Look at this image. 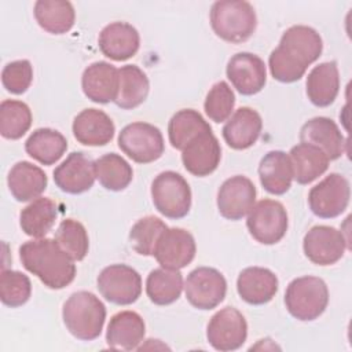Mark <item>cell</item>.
Masks as SVG:
<instances>
[{
	"label": "cell",
	"instance_id": "1",
	"mask_svg": "<svg viewBox=\"0 0 352 352\" xmlns=\"http://www.w3.org/2000/svg\"><path fill=\"white\" fill-rule=\"evenodd\" d=\"M322 50V37L314 28L305 25L290 26L268 58L271 76L286 84L298 81L308 66L319 59Z\"/></svg>",
	"mask_w": 352,
	"mask_h": 352
},
{
	"label": "cell",
	"instance_id": "2",
	"mask_svg": "<svg viewBox=\"0 0 352 352\" xmlns=\"http://www.w3.org/2000/svg\"><path fill=\"white\" fill-rule=\"evenodd\" d=\"M19 258L22 265L50 289H63L76 278L74 260L55 239L37 238L22 243Z\"/></svg>",
	"mask_w": 352,
	"mask_h": 352
},
{
	"label": "cell",
	"instance_id": "3",
	"mask_svg": "<svg viewBox=\"0 0 352 352\" xmlns=\"http://www.w3.org/2000/svg\"><path fill=\"white\" fill-rule=\"evenodd\" d=\"M62 318L69 333L82 341L98 338L106 320L104 304L91 292H76L63 304Z\"/></svg>",
	"mask_w": 352,
	"mask_h": 352
},
{
	"label": "cell",
	"instance_id": "4",
	"mask_svg": "<svg viewBox=\"0 0 352 352\" xmlns=\"http://www.w3.org/2000/svg\"><path fill=\"white\" fill-rule=\"evenodd\" d=\"M210 26L216 36L228 43H243L257 26L253 6L243 0H220L212 4Z\"/></svg>",
	"mask_w": 352,
	"mask_h": 352
},
{
	"label": "cell",
	"instance_id": "5",
	"mask_svg": "<svg viewBox=\"0 0 352 352\" xmlns=\"http://www.w3.org/2000/svg\"><path fill=\"white\" fill-rule=\"evenodd\" d=\"M329 304V289L323 279L312 275L293 279L285 293V305L297 320L318 319Z\"/></svg>",
	"mask_w": 352,
	"mask_h": 352
},
{
	"label": "cell",
	"instance_id": "6",
	"mask_svg": "<svg viewBox=\"0 0 352 352\" xmlns=\"http://www.w3.org/2000/svg\"><path fill=\"white\" fill-rule=\"evenodd\" d=\"M151 198L155 209L168 219H182L191 208V188L177 172H161L151 183Z\"/></svg>",
	"mask_w": 352,
	"mask_h": 352
},
{
	"label": "cell",
	"instance_id": "7",
	"mask_svg": "<svg viewBox=\"0 0 352 352\" xmlns=\"http://www.w3.org/2000/svg\"><path fill=\"white\" fill-rule=\"evenodd\" d=\"M118 147L132 161L150 164L157 161L165 150L161 131L148 122H132L124 126L118 135Z\"/></svg>",
	"mask_w": 352,
	"mask_h": 352
},
{
	"label": "cell",
	"instance_id": "8",
	"mask_svg": "<svg viewBox=\"0 0 352 352\" xmlns=\"http://www.w3.org/2000/svg\"><path fill=\"white\" fill-rule=\"evenodd\" d=\"M246 226L257 242L274 245L286 235L289 226L287 212L275 199H261L249 210Z\"/></svg>",
	"mask_w": 352,
	"mask_h": 352
},
{
	"label": "cell",
	"instance_id": "9",
	"mask_svg": "<svg viewBox=\"0 0 352 352\" xmlns=\"http://www.w3.org/2000/svg\"><path fill=\"white\" fill-rule=\"evenodd\" d=\"M96 283L102 297L117 305H129L142 294V278L126 264H111L103 268Z\"/></svg>",
	"mask_w": 352,
	"mask_h": 352
},
{
	"label": "cell",
	"instance_id": "10",
	"mask_svg": "<svg viewBox=\"0 0 352 352\" xmlns=\"http://www.w3.org/2000/svg\"><path fill=\"white\" fill-rule=\"evenodd\" d=\"M351 198L349 182L340 173H330L309 190L308 205L320 219L340 216L348 208Z\"/></svg>",
	"mask_w": 352,
	"mask_h": 352
},
{
	"label": "cell",
	"instance_id": "11",
	"mask_svg": "<svg viewBox=\"0 0 352 352\" xmlns=\"http://www.w3.org/2000/svg\"><path fill=\"white\" fill-rule=\"evenodd\" d=\"M186 298L198 309H213L226 297L227 280L224 275L212 267L192 270L184 282Z\"/></svg>",
	"mask_w": 352,
	"mask_h": 352
},
{
	"label": "cell",
	"instance_id": "12",
	"mask_svg": "<svg viewBox=\"0 0 352 352\" xmlns=\"http://www.w3.org/2000/svg\"><path fill=\"white\" fill-rule=\"evenodd\" d=\"M248 337V323L245 316L234 307L217 311L209 320L206 338L209 344L220 352L239 349Z\"/></svg>",
	"mask_w": 352,
	"mask_h": 352
},
{
	"label": "cell",
	"instance_id": "13",
	"mask_svg": "<svg viewBox=\"0 0 352 352\" xmlns=\"http://www.w3.org/2000/svg\"><path fill=\"white\" fill-rule=\"evenodd\" d=\"M344 234L330 226H314L302 239L304 254L316 265H331L342 258L346 249Z\"/></svg>",
	"mask_w": 352,
	"mask_h": 352
},
{
	"label": "cell",
	"instance_id": "14",
	"mask_svg": "<svg viewBox=\"0 0 352 352\" xmlns=\"http://www.w3.org/2000/svg\"><path fill=\"white\" fill-rule=\"evenodd\" d=\"M195 252V239L187 230L168 227L161 234L153 256L164 268L182 270L194 260Z\"/></svg>",
	"mask_w": 352,
	"mask_h": 352
},
{
	"label": "cell",
	"instance_id": "15",
	"mask_svg": "<svg viewBox=\"0 0 352 352\" xmlns=\"http://www.w3.org/2000/svg\"><path fill=\"white\" fill-rule=\"evenodd\" d=\"M256 194V187L249 177L232 176L224 180L219 188L217 209L224 219L241 220L253 208Z\"/></svg>",
	"mask_w": 352,
	"mask_h": 352
},
{
	"label": "cell",
	"instance_id": "16",
	"mask_svg": "<svg viewBox=\"0 0 352 352\" xmlns=\"http://www.w3.org/2000/svg\"><path fill=\"white\" fill-rule=\"evenodd\" d=\"M226 73L234 88L245 96L258 94L267 81L264 60L250 52H238L231 56Z\"/></svg>",
	"mask_w": 352,
	"mask_h": 352
},
{
	"label": "cell",
	"instance_id": "17",
	"mask_svg": "<svg viewBox=\"0 0 352 352\" xmlns=\"http://www.w3.org/2000/svg\"><path fill=\"white\" fill-rule=\"evenodd\" d=\"M95 161L81 151L70 153L54 170V182L59 190L67 194L88 191L95 183Z\"/></svg>",
	"mask_w": 352,
	"mask_h": 352
},
{
	"label": "cell",
	"instance_id": "18",
	"mask_svg": "<svg viewBox=\"0 0 352 352\" xmlns=\"http://www.w3.org/2000/svg\"><path fill=\"white\" fill-rule=\"evenodd\" d=\"M221 160V147L212 131L192 139L182 150V162L187 172L204 177L213 173Z\"/></svg>",
	"mask_w": 352,
	"mask_h": 352
},
{
	"label": "cell",
	"instance_id": "19",
	"mask_svg": "<svg viewBox=\"0 0 352 352\" xmlns=\"http://www.w3.org/2000/svg\"><path fill=\"white\" fill-rule=\"evenodd\" d=\"M300 140L320 148L330 161L340 158L345 153L346 146L340 128L329 117L308 120L300 129Z\"/></svg>",
	"mask_w": 352,
	"mask_h": 352
},
{
	"label": "cell",
	"instance_id": "20",
	"mask_svg": "<svg viewBox=\"0 0 352 352\" xmlns=\"http://www.w3.org/2000/svg\"><path fill=\"white\" fill-rule=\"evenodd\" d=\"M81 88L84 95L95 103L114 102L118 92V69L104 60L91 63L82 72Z\"/></svg>",
	"mask_w": 352,
	"mask_h": 352
},
{
	"label": "cell",
	"instance_id": "21",
	"mask_svg": "<svg viewBox=\"0 0 352 352\" xmlns=\"http://www.w3.org/2000/svg\"><path fill=\"white\" fill-rule=\"evenodd\" d=\"M98 43L104 56L122 62L138 52L140 47V36L131 23L113 22L100 30Z\"/></svg>",
	"mask_w": 352,
	"mask_h": 352
},
{
	"label": "cell",
	"instance_id": "22",
	"mask_svg": "<svg viewBox=\"0 0 352 352\" xmlns=\"http://www.w3.org/2000/svg\"><path fill=\"white\" fill-rule=\"evenodd\" d=\"M276 275L264 267H248L242 270L236 279L239 297L250 305L270 302L278 292Z\"/></svg>",
	"mask_w": 352,
	"mask_h": 352
},
{
	"label": "cell",
	"instance_id": "23",
	"mask_svg": "<svg viewBox=\"0 0 352 352\" xmlns=\"http://www.w3.org/2000/svg\"><path fill=\"white\" fill-rule=\"evenodd\" d=\"M73 135L84 146H104L111 142L116 126L113 120L102 110L84 109L74 117Z\"/></svg>",
	"mask_w": 352,
	"mask_h": 352
},
{
	"label": "cell",
	"instance_id": "24",
	"mask_svg": "<svg viewBox=\"0 0 352 352\" xmlns=\"http://www.w3.org/2000/svg\"><path fill=\"white\" fill-rule=\"evenodd\" d=\"M261 116L252 107H239L223 126V138L234 150H246L260 138Z\"/></svg>",
	"mask_w": 352,
	"mask_h": 352
},
{
	"label": "cell",
	"instance_id": "25",
	"mask_svg": "<svg viewBox=\"0 0 352 352\" xmlns=\"http://www.w3.org/2000/svg\"><path fill=\"white\" fill-rule=\"evenodd\" d=\"M146 324L143 318L133 311H121L111 316L107 331L106 342L113 349L132 351L138 349L143 341Z\"/></svg>",
	"mask_w": 352,
	"mask_h": 352
},
{
	"label": "cell",
	"instance_id": "26",
	"mask_svg": "<svg viewBox=\"0 0 352 352\" xmlns=\"http://www.w3.org/2000/svg\"><path fill=\"white\" fill-rule=\"evenodd\" d=\"M10 192L18 202L38 198L47 188L48 179L41 168L29 161L16 162L7 176Z\"/></svg>",
	"mask_w": 352,
	"mask_h": 352
},
{
	"label": "cell",
	"instance_id": "27",
	"mask_svg": "<svg viewBox=\"0 0 352 352\" xmlns=\"http://www.w3.org/2000/svg\"><path fill=\"white\" fill-rule=\"evenodd\" d=\"M258 177L263 188L274 195H282L292 187L293 168L285 151H268L258 164Z\"/></svg>",
	"mask_w": 352,
	"mask_h": 352
},
{
	"label": "cell",
	"instance_id": "28",
	"mask_svg": "<svg viewBox=\"0 0 352 352\" xmlns=\"http://www.w3.org/2000/svg\"><path fill=\"white\" fill-rule=\"evenodd\" d=\"M307 96L318 107L330 106L340 91V73L337 63L323 62L315 66L307 77Z\"/></svg>",
	"mask_w": 352,
	"mask_h": 352
},
{
	"label": "cell",
	"instance_id": "29",
	"mask_svg": "<svg viewBox=\"0 0 352 352\" xmlns=\"http://www.w3.org/2000/svg\"><path fill=\"white\" fill-rule=\"evenodd\" d=\"M287 155L293 168V179L298 184L312 183L327 170L330 162L320 148L307 143L296 144Z\"/></svg>",
	"mask_w": 352,
	"mask_h": 352
},
{
	"label": "cell",
	"instance_id": "30",
	"mask_svg": "<svg viewBox=\"0 0 352 352\" xmlns=\"http://www.w3.org/2000/svg\"><path fill=\"white\" fill-rule=\"evenodd\" d=\"M58 214L59 210L55 201L47 197H38L21 210L19 226L26 235L44 238L55 224Z\"/></svg>",
	"mask_w": 352,
	"mask_h": 352
},
{
	"label": "cell",
	"instance_id": "31",
	"mask_svg": "<svg viewBox=\"0 0 352 352\" xmlns=\"http://www.w3.org/2000/svg\"><path fill=\"white\" fill-rule=\"evenodd\" d=\"M150 82L146 73L136 65H125L118 69V92L114 103L131 110L140 106L148 95Z\"/></svg>",
	"mask_w": 352,
	"mask_h": 352
},
{
	"label": "cell",
	"instance_id": "32",
	"mask_svg": "<svg viewBox=\"0 0 352 352\" xmlns=\"http://www.w3.org/2000/svg\"><path fill=\"white\" fill-rule=\"evenodd\" d=\"M33 12L38 26L51 34L67 33L76 21L73 4L63 0H38Z\"/></svg>",
	"mask_w": 352,
	"mask_h": 352
},
{
	"label": "cell",
	"instance_id": "33",
	"mask_svg": "<svg viewBox=\"0 0 352 352\" xmlns=\"http://www.w3.org/2000/svg\"><path fill=\"white\" fill-rule=\"evenodd\" d=\"M26 153L43 165H52L67 150L66 138L55 129L38 128L25 142Z\"/></svg>",
	"mask_w": 352,
	"mask_h": 352
},
{
	"label": "cell",
	"instance_id": "34",
	"mask_svg": "<svg viewBox=\"0 0 352 352\" xmlns=\"http://www.w3.org/2000/svg\"><path fill=\"white\" fill-rule=\"evenodd\" d=\"M212 131L208 121L194 109H183L172 116L168 124L169 143L176 150H183L198 135Z\"/></svg>",
	"mask_w": 352,
	"mask_h": 352
},
{
	"label": "cell",
	"instance_id": "35",
	"mask_svg": "<svg viewBox=\"0 0 352 352\" xmlns=\"http://www.w3.org/2000/svg\"><path fill=\"white\" fill-rule=\"evenodd\" d=\"M183 290V276L179 270L155 268L146 279V293L151 302L169 305L175 302Z\"/></svg>",
	"mask_w": 352,
	"mask_h": 352
},
{
	"label": "cell",
	"instance_id": "36",
	"mask_svg": "<svg viewBox=\"0 0 352 352\" xmlns=\"http://www.w3.org/2000/svg\"><path fill=\"white\" fill-rule=\"evenodd\" d=\"M95 175L102 187L110 191L125 190L132 179V166L118 154L109 153L95 161Z\"/></svg>",
	"mask_w": 352,
	"mask_h": 352
},
{
	"label": "cell",
	"instance_id": "37",
	"mask_svg": "<svg viewBox=\"0 0 352 352\" xmlns=\"http://www.w3.org/2000/svg\"><path fill=\"white\" fill-rule=\"evenodd\" d=\"M32 125V111L21 100L6 99L0 104V133L4 139H21Z\"/></svg>",
	"mask_w": 352,
	"mask_h": 352
},
{
	"label": "cell",
	"instance_id": "38",
	"mask_svg": "<svg viewBox=\"0 0 352 352\" xmlns=\"http://www.w3.org/2000/svg\"><path fill=\"white\" fill-rule=\"evenodd\" d=\"M168 226L155 216H146L138 220L129 231V242L132 249L142 256H153L155 245L161 234Z\"/></svg>",
	"mask_w": 352,
	"mask_h": 352
},
{
	"label": "cell",
	"instance_id": "39",
	"mask_svg": "<svg viewBox=\"0 0 352 352\" xmlns=\"http://www.w3.org/2000/svg\"><path fill=\"white\" fill-rule=\"evenodd\" d=\"M54 239L74 261L84 260L88 253L89 239L87 230L80 221L74 219L62 220Z\"/></svg>",
	"mask_w": 352,
	"mask_h": 352
},
{
	"label": "cell",
	"instance_id": "40",
	"mask_svg": "<svg viewBox=\"0 0 352 352\" xmlns=\"http://www.w3.org/2000/svg\"><path fill=\"white\" fill-rule=\"evenodd\" d=\"M32 294V283L21 271L3 270L0 275V298L7 307L16 308L28 302Z\"/></svg>",
	"mask_w": 352,
	"mask_h": 352
},
{
	"label": "cell",
	"instance_id": "41",
	"mask_svg": "<svg viewBox=\"0 0 352 352\" xmlns=\"http://www.w3.org/2000/svg\"><path fill=\"white\" fill-rule=\"evenodd\" d=\"M235 106V95L226 81L216 82L208 92L204 110L209 120L214 122H224L231 117Z\"/></svg>",
	"mask_w": 352,
	"mask_h": 352
},
{
	"label": "cell",
	"instance_id": "42",
	"mask_svg": "<svg viewBox=\"0 0 352 352\" xmlns=\"http://www.w3.org/2000/svg\"><path fill=\"white\" fill-rule=\"evenodd\" d=\"M33 81V67L28 59H19L10 62L1 72L3 87L14 94L21 95L26 92Z\"/></svg>",
	"mask_w": 352,
	"mask_h": 352
}]
</instances>
